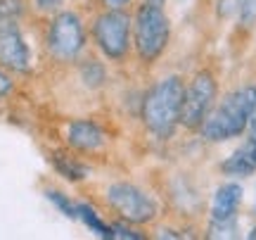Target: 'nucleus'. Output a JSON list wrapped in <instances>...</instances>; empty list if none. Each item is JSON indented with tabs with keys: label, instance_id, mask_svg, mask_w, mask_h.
<instances>
[{
	"label": "nucleus",
	"instance_id": "1",
	"mask_svg": "<svg viewBox=\"0 0 256 240\" xmlns=\"http://www.w3.org/2000/svg\"><path fill=\"white\" fill-rule=\"evenodd\" d=\"M252 121H256V86H247L230 93L218 105V110L204 119L202 136L206 140L235 138Z\"/></svg>",
	"mask_w": 256,
	"mask_h": 240
},
{
	"label": "nucleus",
	"instance_id": "2",
	"mask_svg": "<svg viewBox=\"0 0 256 240\" xmlns=\"http://www.w3.org/2000/svg\"><path fill=\"white\" fill-rule=\"evenodd\" d=\"M185 88L183 81L178 76H168L164 81H159L147 93L145 105H142V119L147 129L156 136H171L174 126L180 121V110H183Z\"/></svg>",
	"mask_w": 256,
	"mask_h": 240
},
{
	"label": "nucleus",
	"instance_id": "3",
	"mask_svg": "<svg viewBox=\"0 0 256 240\" xmlns=\"http://www.w3.org/2000/svg\"><path fill=\"white\" fill-rule=\"evenodd\" d=\"M168 43V19L162 8L145 3L136 17V48L140 57L152 62Z\"/></svg>",
	"mask_w": 256,
	"mask_h": 240
},
{
	"label": "nucleus",
	"instance_id": "4",
	"mask_svg": "<svg viewBox=\"0 0 256 240\" xmlns=\"http://www.w3.org/2000/svg\"><path fill=\"white\" fill-rule=\"evenodd\" d=\"M107 202L116 209V212L133 223H145L154 219L156 204L147 193L130 183H116L107 190Z\"/></svg>",
	"mask_w": 256,
	"mask_h": 240
},
{
	"label": "nucleus",
	"instance_id": "5",
	"mask_svg": "<svg viewBox=\"0 0 256 240\" xmlns=\"http://www.w3.org/2000/svg\"><path fill=\"white\" fill-rule=\"evenodd\" d=\"M216 98V81L211 74H197L194 81L190 83V88L185 91L183 98V110H180V121L188 129H197L204 124V119L209 117V110Z\"/></svg>",
	"mask_w": 256,
	"mask_h": 240
},
{
	"label": "nucleus",
	"instance_id": "6",
	"mask_svg": "<svg viewBox=\"0 0 256 240\" xmlns=\"http://www.w3.org/2000/svg\"><path fill=\"white\" fill-rule=\"evenodd\" d=\"M48 46L50 53L60 60H72L78 55V50L83 48V27L81 19L72 15V12H62L57 15L50 34H48Z\"/></svg>",
	"mask_w": 256,
	"mask_h": 240
},
{
	"label": "nucleus",
	"instance_id": "7",
	"mask_svg": "<svg viewBox=\"0 0 256 240\" xmlns=\"http://www.w3.org/2000/svg\"><path fill=\"white\" fill-rule=\"evenodd\" d=\"M128 31L130 22L124 12L112 10L107 15H102L95 24V41L102 48V53L110 57H124L128 50Z\"/></svg>",
	"mask_w": 256,
	"mask_h": 240
},
{
	"label": "nucleus",
	"instance_id": "8",
	"mask_svg": "<svg viewBox=\"0 0 256 240\" xmlns=\"http://www.w3.org/2000/svg\"><path fill=\"white\" fill-rule=\"evenodd\" d=\"M0 62L14 72L28 69V48L19 34L17 19H0Z\"/></svg>",
	"mask_w": 256,
	"mask_h": 240
},
{
	"label": "nucleus",
	"instance_id": "9",
	"mask_svg": "<svg viewBox=\"0 0 256 240\" xmlns=\"http://www.w3.org/2000/svg\"><path fill=\"white\" fill-rule=\"evenodd\" d=\"M240 202H242V185L240 183H226L220 185L216 195H214V204H211V219L214 221H230L235 212H238Z\"/></svg>",
	"mask_w": 256,
	"mask_h": 240
},
{
	"label": "nucleus",
	"instance_id": "10",
	"mask_svg": "<svg viewBox=\"0 0 256 240\" xmlns=\"http://www.w3.org/2000/svg\"><path fill=\"white\" fill-rule=\"evenodd\" d=\"M223 171L230 176H249L256 171V138H249L242 143L226 162H223Z\"/></svg>",
	"mask_w": 256,
	"mask_h": 240
},
{
	"label": "nucleus",
	"instance_id": "11",
	"mask_svg": "<svg viewBox=\"0 0 256 240\" xmlns=\"http://www.w3.org/2000/svg\"><path fill=\"white\" fill-rule=\"evenodd\" d=\"M69 143L78 150H98L104 145V133L92 121H74L69 126Z\"/></svg>",
	"mask_w": 256,
	"mask_h": 240
},
{
	"label": "nucleus",
	"instance_id": "12",
	"mask_svg": "<svg viewBox=\"0 0 256 240\" xmlns=\"http://www.w3.org/2000/svg\"><path fill=\"white\" fill-rule=\"evenodd\" d=\"M78 219H81L92 233H98L100 238H114V228L107 226L102 219H98V214L92 212L88 204H78Z\"/></svg>",
	"mask_w": 256,
	"mask_h": 240
},
{
	"label": "nucleus",
	"instance_id": "13",
	"mask_svg": "<svg viewBox=\"0 0 256 240\" xmlns=\"http://www.w3.org/2000/svg\"><path fill=\"white\" fill-rule=\"evenodd\" d=\"M55 162H57V169H60V171H62V174L66 176V178H74V181H78V178H83V174H86L81 166L74 164V162H66V159H64L62 155H57Z\"/></svg>",
	"mask_w": 256,
	"mask_h": 240
},
{
	"label": "nucleus",
	"instance_id": "14",
	"mask_svg": "<svg viewBox=\"0 0 256 240\" xmlns=\"http://www.w3.org/2000/svg\"><path fill=\"white\" fill-rule=\"evenodd\" d=\"M48 197H50V200H52V202H55L57 207H60L64 214H66V216H72V219H78V207H74V204L69 202V200H66L62 193H57V190H50V193H48Z\"/></svg>",
	"mask_w": 256,
	"mask_h": 240
},
{
	"label": "nucleus",
	"instance_id": "15",
	"mask_svg": "<svg viewBox=\"0 0 256 240\" xmlns=\"http://www.w3.org/2000/svg\"><path fill=\"white\" fill-rule=\"evenodd\" d=\"M238 10H240V19L242 24H254L256 22V0H238Z\"/></svg>",
	"mask_w": 256,
	"mask_h": 240
},
{
	"label": "nucleus",
	"instance_id": "16",
	"mask_svg": "<svg viewBox=\"0 0 256 240\" xmlns=\"http://www.w3.org/2000/svg\"><path fill=\"white\" fill-rule=\"evenodd\" d=\"M22 15V0H0V19H17Z\"/></svg>",
	"mask_w": 256,
	"mask_h": 240
},
{
	"label": "nucleus",
	"instance_id": "17",
	"mask_svg": "<svg viewBox=\"0 0 256 240\" xmlns=\"http://www.w3.org/2000/svg\"><path fill=\"white\" fill-rule=\"evenodd\" d=\"M114 238H130V240H140L142 235L136 231H130V228H126V226H114Z\"/></svg>",
	"mask_w": 256,
	"mask_h": 240
},
{
	"label": "nucleus",
	"instance_id": "18",
	"mask_svg": "<svg viewBox=\"0 0 256 240\" xmlns=\"http://www.w3.org/2000/svg\"><path fill=\"white\" fill-rule=\"evenodd\" d=\"M34 3H36L38 10H46V12H48V10H57L64 0H34Z\"/></svg>",
	"mask_w": 256,
	"mask_h": 240
},
{
	"label": "nucleus",
	"instance_id": "19",
	"mask_svg": "<svg viewBox=\"0 0 256 240\" xmlns=\"http://www.w3.org/2000/svg\"><path fill=\"white\" fill-rule=\"evenodd\" d=\"M10 91H12V81H10L5 74H0V98H2V95H8Z\"/></svg>",
	"mask_w": 256,
	"mask_h": 240
},
{
	"label": "nucleus",
	"instance_id": "20",
	"mask_svg": "<svg viewBox=\"0 0 256 240\" xmlns=\"http://www.w3.org/2000/svg\"><path fill=\"white\" fill-rule=\"evenodd\" d=\"M104 3H107L110 8H114V10H116V8H121V5H126L128 0H104Z\"/></svg>",
	"mask_w": 256,
	"mask_h": 240
},
{
	"label": "nucleus",
	"instance_id": "21",
	"mask_svg": "<svg viewBox=\"0 0 256 240\" xmlns=\"http://www.w3.org/2000/svg\"><path fill=\"white\" fill-rule=\"evenodd\" d=\"M147 3H150V5H156V8H162V3H164V0H147Z\"/></svg>",
	"mask_w": 256,
	"mask_h": 240
},
{
	"label": "nucleus",
	"instance_id": "22",
	"mask_svg": "<svg viewBox=\"0 0 256 240\" xmlns=\"http://www.w3.org/2000/svg\"><path fill=\"white\" fill-rule=\"evenodd\" d=\"M249 238H252V240H256V228H254V231H252V233H249Z\"/></svg>",
	"mask_w": 256,
	"mask_h": 240
}]
</instances>
